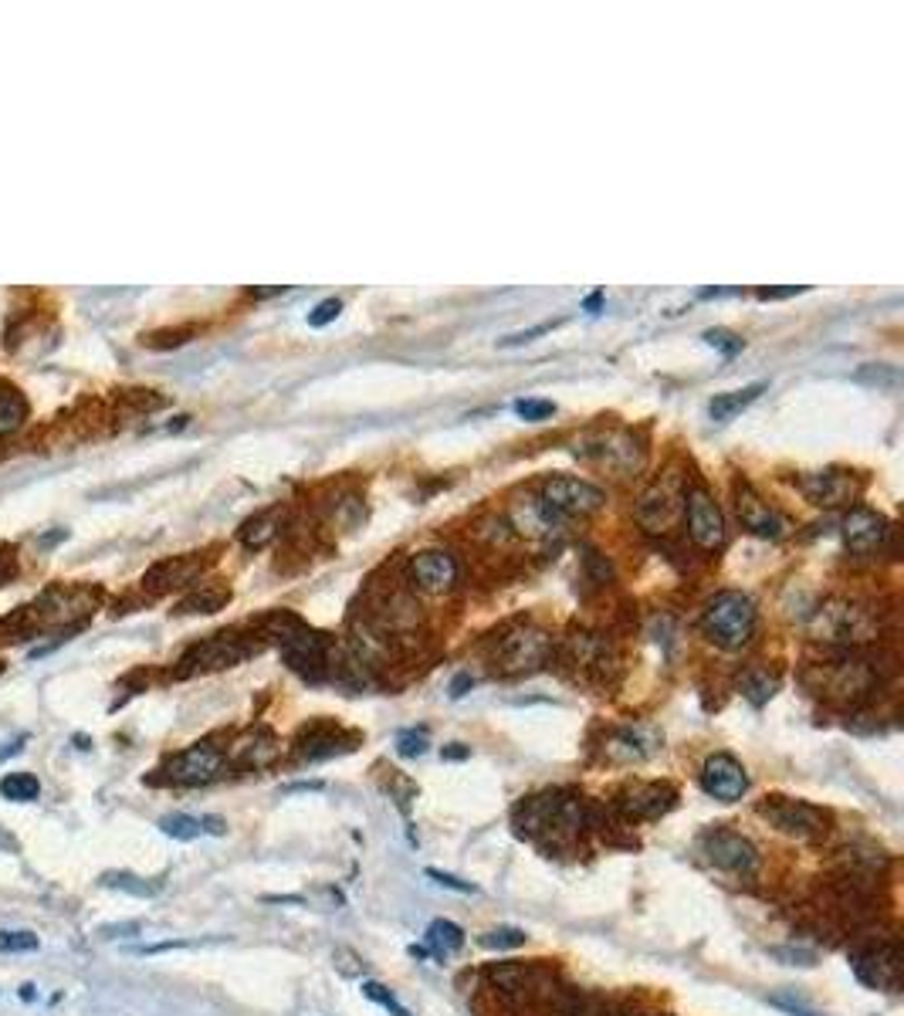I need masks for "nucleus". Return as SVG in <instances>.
Wrapping results in <instances>:
<instances>
[{
	"instance_id": "obj_1",
	"label": "nucleus",
	"mask_w": 904,
	"mask_h": 1016,
	"mask_svg": "<svg viewBox=\"0 0 904 1016\" xmlns=\"http://www.w3.org/2000/svg\"><path fill=\"white\" fill-rule=\"evenodd\" d=\"M515 827L529 840L566 847L576 844L586 827H593V810L573 793H542L515 806Z\"/></svg>"
},
{
	"instance_id": "obj_2",
	"label": "nucleus",
	"mask_w": 904,
	"mask_h": 1016,
	"mask_svg": "<svg viewBox=\"0 0 904 1016\" xmlns=\"http://www.w3.org/2000/svg\"><path fill=\"white\" fill-rule=\"evenodd\" d=\"M806 685L833 705L857 709L881 688V667L867 658H860V654H847L840 661L816 664L806 675Z\"/></svg>"
},
{
	"instance_id": "obj_3",
	"label": "nucleus",
	"mask_w": 904,
	"mask_h": 1016,
	"mask_svg": "<svg viewBox=\"0 0 904 1016\" xmlns=\"http://www.w3.org/2000/svg\"><path fill=\"white\" fill-rule=\"evenodd\" d=\"M702 631L721 650L745 647L752 641V633H755V603L745 593H738V590L715 593L705 610H702Z\"/></svg>"
},
{
	"instance_id": "obj_4",
	"label": "nucleus",
	"mask_w": 904,
	"mask_h": 1016,
	"mask_svg": "<svg viewBox=\"0 0 904 1016\" xmlns=\"http://www.w3.org/2000/svg\"><path fill=\"white\" fill-rule=\"evenodd\" d=\"M552 650H555V644H552L549 631H542L536 624H515V627H508L505 633L495 637L491 664L505 677L532 675L542 664H549Z\"/></svg>"
},
{
	"instance_id": "obj_5",
	"label": "nucleus",
	"mask_w": 904,
	"mask_h": 1016,
	"mask_svg": "<svg viewBox=\"0 0 904 1016\" xmlns=\"http://www.w3.org/2000/svg\"><path fill=\"white\" fill-rule=\"evenodd\" d=\"M881 631V620L874 616L871 607H860L850 600H830L823 603L810 620V633L823 644L854 647L874 641Z\"/></svg>"
},
{
	"instance_id": "obj_6",
	"label": "nucleus",
	"mask_w": 904,
	"mask_h": 1016,
	"mask_svg": "<svg viewBox=\"0 0 904 1016\" xmlns=\"http://www.w3.org/2000/svg\"><path fill=\"white\" fill-rule=\"evenodd\" d=\"M261 644L251 641V637H241V633H214L207 641H200L186 650L184 658L176 661V677H194V675H207V671H224V667H234L241 664L245 658L258 654Z\"/></svg>"
},
{
	"instance_id": "obj_7",
	"label": "nucleus",
	"mask_w": 904,
	"mask_h": 1016,
	"mask_svg": "<svg viewBox=\"0 0 904 1016\" xmlns=\"http://www.w3.org/2000/svg\"><path fill=\"white\" fill-rule=\"evenodd\" d=\"M850 969L864 986L898 993L901 989V945L894 935L874 942H857L850 949Z\"/></svg>"
},
{
	"instance_id": "obj_8",
	"label": "nucleus",
	"mask_w": 904,
	"mask_h": 1016,
	"mask_svg": "<svg viewBox=\"0 0 904 1016\" xmlns=\"http://www.w3.org/2000/svg\"><path fill=\"white\" fill-rule=\"evenodd\" d=\"M755 814L762 816L769 827H776L779 833H789L796 840H816L830 827L827 810H820V806H813L806 800H793V796H766L755 806Z\"/></svg>"
},
{
	"instance_id": "obj_9",
	"label": "nucleus",
	"mask_w": 904,
	"mask_h": 1016,
	"mask_svg": "<svg viewBox=\"0 0 904 1016\" xmlns=\"http://www.w3.org/2000/svg\"><path fill=\"white\" fill-rule=\"evenodd\" d=\"M538 502L549 508L552 515L563 522V519H586L603 508L607 495L599 492L597 485L582 481V478H569V475H555L542 481V492H538Z\"/></svg>"
},
{
	"instance_id": "obj_10",
	"label": "nucleus",
	"mask_w": 904,
	"mask_h": 1016,
	"mask_svg": "<svg viewBox=\"0 0 904 1016\" xmlns=\"http://www.w3.org/2000/svg\"><path fill=\"white\" fill-rule=\"evenodd\" d=\"M698 847H702V854L708 857V864H715L725 874L752 878V874L759 871V850H755V844H752L749 837H742L738 831L711 827V831L702 833Z\"/></svg>"
},
{
	"instance_id": "obj_11",
	"label": "nucleus",
	"mask_w": 904,
	"mask_h": 1016,
	"mask_svg": "<svg viewBox=\"0 0 904 1016\" xmlns=\"http://www.w3.org/2000/svg\"><path fill=\"white\" fill-rule=\"evenodd\" d=\"M228 770L224 749H217L214 742H197L184 753L169 755L163 762V779L173 786H211L220 779Z\"/></svg>"
},
{
	"instance_id": "obj_12",
	"label": "nucleus",
	"mask_w": 904,
	"mask_h": 1016,
	"mask_svg": "<svg viewBox=\"0 0 904 1016\" xmlns=\"http://www.w3.org/2000/svg\"><path fill=\"white\" fill-rule=\"evenodd\" d=\"M684 495H688L684 478L667 471V475L658 478V481L641 495V502H637V522L644 525L647 532H664V529L684 512Z\"/></svg>"
},
{
	"instance_id": "obj_13",
	"label": "nucleus",
	"mask_w": 904,
	"mask_h": 1016,
	"mask_svg": "<svg viewBox=\"0 0 904 1016\" xmlns=\"http://www.w3.org/2000/svg\"><path fill=\"white\" fill-rule=\"evenodd\" d=\"M664 745V732L650 722H627L616 725L607 732L603 739V755L616 762V766H630V762H644L650 755L660 753Z\"/></svg>"
},
{
	"instance_id": "obj_14",
	"label": "nucleus",
	"mask_w": 904,
	"mask_h": 1016,
	"mask_svg": "<svg viewBox=\"0 0 904 1016\" xmlns=\"http://www.w3.org/2000/svg\"><path fill=\"white\" fill-rule=\"evenodd\" d=\"M675 803L677 789L671 783H633L616 793L614 810L624 820L637 823V820H660L664 814L675 810Z\"/></svg>"
},
{
	"instance_id": "obj_15",
	"label": "nucleus",
	"mask_w": 904,
	"mask_h": 1016,
	"mask_svg": "<svg viewBox=\"0 0 904 1016\" xmlns=\"http://www.w3.org/2000/svg\"><path fill=\"white\" fill-rule=\"evenodd\" d=\"M684 519H688V536L698 549H719L725 542V515L708 488H688L684 495Z\"/></svg>"
},
{
	"instance_id": "obj_16",
	"label": "nucleus",
	"mask_w": 904,
	"mask_h": 1016,
	"mask_svg": "<svg viewBox=\"0 0 904 1016\" xmlns=\"http://www.w3.org/2000/svg\"><path fill=\"white\" fill-rule=\"evenodd\" d=\"M356 745H359V736L346 732L342 725L312 722L295 739V762H323V759H332V755L353 753Z\"/></svg>"
},
{
	"instance_id": "obj_17",
	"label": "nucleus",
	"mask_w": 904,
	"mask_h": 1016,
	"mask_svg": "<svg viewBox=\"0 0 904 1016\" xmlns=\"http://www.w3.org/2000/svg\"><path fill=\"white\" fill-rule=\"evenodd\" d=\"M702 789L711 800L736 803L749 793V772H745V766L738 762L736 755L715 753L708 755L705 766H702Z\"/></svg>"
},
{
	"instance_id": "obj_18",
	"label": "nucleus",
	"mask_w": 904,
	"mask_h": 1016,
	"mask_svg": "<svg viewBox=\"0 0 904 1016\" xmlns=\"http://www.w3.org/2000/svg\"><path fill=\"white\" fill-rule=\"evenodd\" d=\"M576 454H586L590 461L603 464V468H610V471H620V475L637 471L641 461H644V447H637L630 434H620V431L597 434V437L582 441V447H576Z\"/></svg>"
},
{
	"instance_id": "obj_19",
	"label": "nucleus",
	"mask_w": 904,
	"mask_h": 1016,
	"mask_svg": "<svg viewBox=\"0 0 904 1016\" xmlns=\"http://www.w3.org/2000/svg\"><path fill=\"white\" fill-rule=\"evenodd\" d=\"M799 488L803 495L810 498L813 505L820 508H837L854 502L860 492V481L854 471H843V468H827V471H813V475L799 478Z\"/></svg>"
},
{
	"instance_id": "obj_20",
	"label": "nucleus",
	"mask_w": 904,
	"mask_h": 1016,
	"mask_svg": "<svg viewBox=\"0 0 904 1016\" xmlns=\"http://www.w3.org/2000/svg\"><path fill=\"white\" fill-rule=\"evenodd\" d=\"M891 539V522L874 508H850L843 519V542L854 555H874Z\"/></svg>"
},
{
	"instance_id": "obj_21",
	"label": "nucleus",
	"mask_w": 904,
	"mask_h": 1016,
	"mask_svg": "<svg viewBox=\"0 0 904 1016\" xmlns=\"http://www.w3.org/2000/svg\"><path fill=\"white\" fill-rule=\"evenodd\" d=\"M566 658L580 675L607 677V671L616 664V654L603 633H573L566 641Z\"/></svg>"
},
{
	"instance_id": "obj_22",
	"label": "nucleus",
	"mask_w": 904,
	"mask_h": 1016,
	"mask_svg": "<svg viewBox=\"0 0 904 1016\" xmlns=\"http://www.w3.org/2000/svg\"><path fill=\"white\" fill-rule=\"evenodd\" d=\"M410 580L424 593H444L458 580V563L447 549H424L410 559Z\"/></svg>"
},
{
	"instance_id": "obj_23",
	"label": "nucleus",
	"mask_w": 904,
	"mask_h": 1016,
	"mask_svg": "<svg viewBox=\"0 0 904 1016\" xmlns=\"http://www.w3.org/2000/svg\"><path fill=\"white\" fill-rule=\"evenodd\" d=\"M278 753H281L278 739L268 728H251V732H245L241 739L230 745L224 759H228V766H237V770H264V766L275 762Z\"/></svg>"
},
{
	"instance_id": "obj_24",
	"label": "nucleus",
	"mask_w": 904,
	"mask_h": 1016,
	"mask_svg": "<svg viewBox=\"0 0 904 1016\" xmlns=\"http://www.w3.org/2000/svg\"><path fill=\"white\" fill-rule=\"evenodd\" d=\"M508 519H512V529L519 536H525V539H552L559 532V519L532 495L515 498L512 508H508Z\"/></svg>"
},
{
	"instance_id": "obj_25",
	"label": "nucleus",
	"mask_w": 904,
	"mask_h": 1016,
	"mask_svg": "<svg viewBox=\"0 0 904 1016\" xmlns=\"http://www.w3.org/2000/svg\"><path fill=\"white\" fill-rule=\"evenodd\" d=\"M738 519H742V525L749 529L752 536H759V539H779L782 529H786V522L779 519V512L776 508H769L759 495L752 492L749 485H742L738 488Z\"/></svg>"
},
{
	"instance_id": "obj_26",
	"label": "nucleus",
	"mask_w": 904,
	"mask_h": 1016,
	"mask_svg": "<svg viewBox=\"0 0 904 1016\" xmlns=\"http://www.w3.org/2000/svg\"><path fill=\"white\" fill-rule=\"evenodd\" d=\"M197 573H200V555H169V559H159L156 566L146 570L142 586H146L150 593H169V590H176V586H186Z\"/></svg>"
},
{
	"instance_id": "obj_27",
	"label": "nucleus",
	"mask_w": 904,
	"mask_h": 1016,
	"mask_svg": "<svg viewBox=\"0 0 904 1016\" xmlns=\"http://www.w3.org/2000/svg\"><path fill=\"white\" fill-rule=\"evenodd\" d=\"M230 603V590L224 583H200L176 603V614H217Z\"/></svg>"
},
{
	"instance_id": "obj_28",
	"label": "nucleus",
	"mask_w": 904,
	"mask_h": 1016,
	"mask_svg": "<svg viewBox=\"0 0 904 1016\" xmlns=\"http://www.w3.org/2000/svg\"><path fill=\"white\" fill-rule=\"evenodd\" d=\"M762 390H766V383H752V386H742V390H728V393H719L715 400L708 403V414H711V420L725 424V420L738 417L742 410H749L752 403L762 397Z\"/></svg>"
},
{
	"instance_id": "obj_29",
	"label": "nucleus",
	"mask_w": 904,
	"mask_h": 1016,
	"mask_svg": "<svg viewBox=\"0 0 904 1016\" xmlns=\"http://www.w3.org/2000/svg\"><path fill=\"white\" fill-rule=\"evenodd\" d=\"M278 529H281V508H264L241 525V542L247 549H264L278 536Z\"/></svg>"
},
{
	"instance_id": "obj_30",
	"label": "nucleus",
	"mask_w": 904,
	"mask_h": 1016,
	"mask_svg": "<svg viewBox=\"0 0 904 1016\" xmlns=\"http://www.w3.org/2000/svg\"><path fill=\"white\" fill-rule=\"evenodd\" d=\"M24 420H28V400L21 397V390L4 386L0 390V437L14 434Z\"/></svg>"
},
{
	"instance_id": "obj_31",
	"label": "nucleus",
	"mask_w": 904,
	"mask_h": 1016,
	"mask_svg": "<svg viewBox=\"0 0 904 1016\" xmlns=\"http://www.w3.org/2000/svg\"><path fill=\"white\" fill-rule=\"evenodd\" d=\"M0 796L11 803H34L41 796V783L34 772H7L0 779Z\"/></svg>"
},
{
	"instance_id": "obj_32",
	"label": "nucleus",
	"mask_w": 904,
	"mask_h": 1016,
	"mask_svg": "<svg viewBox=\"0 0 904 1016\" xmlns=\"http://www.w3.org/2000/svg\"><path fill=\"white\" fill-rule=\"evenodd\" d=\"M99 884H102V888H112V891L136 894V898H156V894H159V884H156V881L136 878V874H129V871H106V874L99 878Z\"/></svg>"
},
{
	"instance_id": "obj_33",
	"label": "nucleus",
	"mask_w": 904,
	"mask_h": 1016,
	"mask_svg": "<svg viewBox=\"0 0 904 1016\" xmlns=\"http://www.w3.org/2000/svg\"><path fill=\"white\" fill-rule=\"evenodd\" d=\"M427 942L441 955H451L464 945V932H461V925L447 922V918H437V922L427 925Z\"/></svg>"
},
{
	"instance_id": "obj_34",
	"label": "nucleus",
	"mask_w": 904,
	"mask_h": 1016,
	"mask_svg": "<svg viewBox=\"0 0 904 1016\" xmlns=\"http://www.w3.org/2000/svg\"><path fill=\"white\" fill-rule=\"evenodd\" d=\"M854 380L864 386H877V390H898L901 386V370L888 366V363H867L854 373Z\"/></svg>"
},
{
	"instance_id": "obj_35",
	"label": "nucleus",
	"mask_w": 904,
	"mask_h": 1016,
	"mask_svg": "<svg viewBox=\"0 0 904 1016\" xmlns=\"http://www.w3.org/2000/svg\"><path fill=\"white\" fill-rule=\"evenodd\" d=\"M776 688H779V681L769 675V671H749V675L742 677V694L749 698L752 705H766L769 698L776 694Z\"/></svg>"
},
{
	"instance_id": "obj_36",
	"label": "nucleus",
	"mask_w": 904,
	"mask_h": 1016,
	"mask_svg": "<svg viewBox=\"0 0 904 1016\" xmlns=\"http://www.w3.org/2000/svg\"><path fill=\"white\" fill-rule=\"evenodd\" d=\"M159 831L167 833V837H173V840H197L200 833H203V827H200V816L169 814L159 820Z\"/></svg>"
},
{
	"instance_id": "obj_37",
	"label": "nucleus",
	"mask_w": 904,
	"mask_h": 1016,
	"mask_svg": "<svg viewBox=\"0 0 904 1016\" xmlns=\"http://www.w3.org/2000/svg\"><path fill=\"white\" fill-rule=\"evenodd\" d=\"M427 749H430L427 728H403L397 736V755H403V759H420Z\"/></svg>"
},
{
	"instance_id": "obj_38",
	"label": "nucleus",
	"mask_w": 904,
	"mask_h": 1016,
	"mask_svg": "<svg viewBox=\"0 0 904 1016\" xmlns=\"http://www.w3.org/2000/svg\"><path fill=\"white\" fill-rule=\"evenodd\" d=\"M363 996H369L376 1006H383L390 1016H410V1010H407V1006H403V1003H400L386 986L373 983V979H363Z\"/></svg>"
},
{
	"instance_id": "obj_39",
	"label": "nucleus",
	"mask_w": 904,
	"mask_h": 1016,
	"mask_svg": "<svg viewBox=\"0 0 904 1016\" xmlns=\"http://www.w3.org/2000/svg\"><path fill=\"white\" fill-rule=\"evenodd\" d=\"M478 945H485V949H519V945H525V932L521 928H491V932H485L481 939H478Z\"/></svg>"
},
{
	"instance_id": "obj_40",
	"label": "nucleus",
	"mask_w": 904,
	"mask_h": 1016,
	"mask_svg": "<svg viewBox=\"0 0 904 1016\" xmlns=\"http://www.w3.org/2000/svg\"><path fill=\"white\" fill-rule=\"evenodd\" d=\"M38 945H41V939L28 928L0 932V952H38Z\"/></svg>"
},
{
	"instance_id": "obj_41",
	"label": "nucleus",
	"mask_w": 904,
	"mask_h": 1016,
	"mask_svg": "<svg viewBox=\"0 0 904 1016\" xmlns=\"http://www.w3.org/2000/svg\"><path fill=\"white\" fill-rule=\"evenodd\" d=\"M705 342L711 346V349H719L721 356H736L742 353V339L736 336V332H728V329H708L705 332Z\"/></svg>"
},
{
	"instance_id": "obj_42",
	"label": "nucleus",
	"mask_w": 904,
	"mask_h": 1016,
	"mask_svg": "<svg viewBox=\"0 0 904 1016\" xmlns=\"http://www.w3.org/2000/svg\"><path fill=\"white\" fill-rule=\"evenodd\" d=\"M339 312H342V302H339V298H323L319 306L308 312V325H312V329H325L329 323H336Z\"/></svg>"
},
{
	"instance_id": "obj_43",
	"label": "nucleus",
	"mask_w": 904,
	"mask_h": 1016,
	"mask_svg": "<svg viewBox=\"0 0 904 1016\" xmlns=\"http://www.w3.org/2000/svg\"><path fill=\"white\" fill-rule=\"evenodd\" d=\"M515 414H519L521 420H546V417L555 414V403H552V400H532V397H525V400L515 403Z\"/></svg>"
},
{
	"instance_id": "obj_44",
	"label": "nucleus",
	"mask_w": 904,
	"mask_h": 1016,
	"mask_svg": "<svg viewBox=\"0 0 904 1016\" xmlns=\"http://www.w3.org/2000/svg\"><path fill=\"white\" fill-rule=\"evenodd\" d=\"M424 874H427L430 881H437L441 888H451V891H458V894H478V888L471 884V881H461V878H454V874H444V871H437V867H427Z\"/></svg>"
},
{
	"instance_id": "obj_45",
	"label": "nucleus",
	"mask_w": 904,
	"mask_h": 1016,
	"mask_svg": "<svg viewBox=\"0 0 904 1016\" xmlns=\"http://www.w3.org/2000/svg\"><path fill=\"white\" fill-rule=\"evenodd\" d=\"M139 932H142L139 922H119V925H102V928H99L102 939H125V935H139Z\"/></svg>"
},
{
	"instance_id": "obj_46",
	"label": "nucleus",
	"mask_w": 904,
	"mask_h": 1016,
	"mask_svg": "<svg viewBox=\"0 0 904 1016\" xmlns=\"http://www.w3.org/2000/svg\"><path fill=\"white\" fill-rule=\"evenodd\" d=\"M173 949H190V942H156V945H133L129 952H136V955H159V952H173Z\"/></svg>"
},
{
	"instance_id": "obj_47",
	"label": "nucleus",
	"mask_w": 904,
	"mask_h": 1016,
	"mask_svg": "<svg viewBox=\"0 0 904 1016\" xmlns=\"http://www.w3.org/2000/svg\"><path fill=\"white\" fill-rule=\"evenodd\" d=\"M549 329H552V323H542V325H536V329H525V332H515V336L502 339V346H521V342H532V339L542 336V332H549Z\"/></svg>"
},
{
	"instance_id": "obj_48",
	"label": "nucleus",
	"mask_w": 904,
	"mask_h": 1016,
	"mask_svg": "<svg viewBox=\"0 0 904 1016\" xmlns=\"http://www.w3.org/2000/svg\"><path fill=\"white\" fill-rule=\"evenodd\" d=\"M799 292H806V288H803V285H789V288H759V298H762V302H776V298H789V295H799Z\"/></svg>"
},
{
	"instance_id": "obj_49",
	"label": "nucleus",
	"mask_w": 904,
	"mask_h": 1016,
	"mask_svg": "<svg viewBox=\"0 0 904 1016\" xmlns=\"http://www.w3.org/2000/svg\"><path fill=\"white\" fill-rule=\"evenodd\" d=\"M772 1006H779V1010H786V1013H793V1016H813V1010H806V1006H803V1003H796V1000H786V996H772Z\"/></svg>"
},
{
	"instance_id": "obj_50",
	"label": "nucleus",
	"mask_w": 904,
	"mask_h": 1016,
	"mask_svg": "<svg viewBox=\"0 0 904 1016\" xmlns=\"http://www.w3.org/2000/svg\"><path fill=\"white\" fill-rule=\"evenodd\" d=\"M24 742H28V736H14V739H11V742H4V745H0V762H4V759H11V755L21 753V749H24Z\"/></svg>"
},
{
	"instance_id": "obj_51",
	"label": "nucleus",
	"mask_w": 904,
	"mask_h": 1016,
	"mask_svg": "<svg viewBox=\"0 0 904 1016\" xmlns=\"http://www.w3.org/2000/svg\"><path fill=\"white\" fill-rule=\"evenodd\" d=\"M200 827H203V833H217V837L228 831V823L220 816H200Z\"/></svg>"
},
{
	"instance_id": "obj_52",
	"label": "nucleus",
	"mask_w": 904,
	"mask_h": 1016,
	"mask_svg": "<svg viewBox=\"0 0 904 1016\" xmlns=\"http://www.w3.org/2000/svg\"><path fill=\"white\" fill-rule=\"evenodd\" d=\"M475 685V677L471 675H458L454 681H451V698H461V694H468V688Z\"/></svg>"
},
{
	"instance_id": "obj_53",
	"label": "nucleus",
	"mask_w": 904,
	"mask_h": 1016,
	"mask_svg": "<svg viewBox=\"0 0 904 1016\" xmlns=\"http://www.w3.org/2000/svg\"><path fill=\"white\" fill-rule=\"evenodd\" d=\"M323 786H325V783H319V779H308V783H291V786H285V793H308V789H312V793H319Z\"/></svg>"
},
{
	"instance_id": "obj_54",
	"label": "nucleus",
	"mask_w": 904,
	"mask_h": 1016,
	"mask_svg": "<svg viewBox=\"0 0 904 1016\" xmlns=\"http://www.w3.org/2000/svg\"><path fill=\"white\" fill-rule=\"evenodd\" d=\"M264 901H268V905H302L298 894H268Z\"/></svg>"
},
{
	"instance_id": "obj_55",
	"label": "nucleus",
	"mask_w": 904,
	"mask_h": 1016,
	"mask_svg": "<svg viewBox=\"0 0 904 1016\" xmlns=\"http://www.w3.org/2000/svg\"><path fill=\"white\" fill-rule=\"evenodd\" d=\"M17 996H21V1000H24V1003H34V1000H38V986H34V983H24V986H21V989H17Z\"/></svg>"
},
{
	"instance_id": "obj_56",
	"label": "nucleus",
	"mask_w": 904,
	"mask_h": 1016,
	"mask_svg": "<svg viewBox=\"0 0 904 1016\" xmlns=\"http://www.w3.org/2000/svg\"><path fill=\"white\" fill-rule=\"evenodd\" d=\"M599 306H603V292H593L590 298H586V302H582V308H586V312H599Z\"/></svg>"
},
{
	"instance_id": "obj_57",
	"label": "nucleus",
	"mask_w": 904,
	"mask_h": 1016,
	"mask_svg": "<svg viewBox=\"0 0 904 1016\" xmlns=\"http://www.w3.org/2000/svg\"><path fill=\"white\" fill-rule=\"evenodd\" d=\"M444 759H468V749H461L454 742V749H444Z\"/></svg>"
},
{
	"instance_id": "obj_58",
	"label": "nucleus",
	"mask_w": 904,
	"mask_h": 1016,
	"mask_svg": "<svg viewBox=\"0 0 904 1016\" xmlns=\"http://www.w3.org/2000/svg\"><path fill=\"white\" fill-rule=\"evenodd\" d=\"M410 955H414V959H427V949H424V945H410Z\"/></svg>"
},
{
	"instance_id": "obj_59",
	"label": "nucleus",
	"mask_w": 904,
	"mask_h": 1016,
	"mask_svg": "<svg viewBox=\"0 0 904 1016\" xmlns=\"http://www.w3.org/2000/svg\"><path fill=\"white\" fill-rule=\"evenodd\" d=\"M75 745L78 749H89V736H75Z\"/></svg>"
},
{
	"instance_id": "obj_60",
	"label": "nucleus",
	"mask_w": 904,
	"mask_h": 1016,
	"mask_svg": "<svg viewBox=\"0 0 904 1016\" xmlns=\"http://www.w3.org/2000/svg\"><path fill=\"white\" fill-rule=\"evenodd\" d=\"M0 675H4V661H0Z\"/></svg>"
}]
</instances>
